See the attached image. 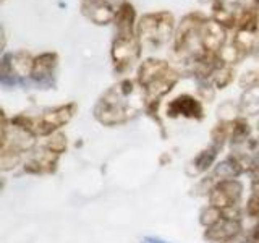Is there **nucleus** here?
<instances>
[{
    "mask_svg": "<svg viewBox=\"0 0 259 243\" xmlns=\"http://www.w3.org/2000/svg\"><path fill=\"white\" fill-rule=\"evenodd\" d=\"M144 91L132 79L112 86L94 107V117L104 125H120L138 115L144 105Z\"/></svg>",
    "mask_w": 259,
    "mask_h": 243,
    "instance_id": "f257e3e1",
    "label": "nucleus"
},
{
    "mask_svg": "<svg viewBox=\"0 0 259 243\" xmlns=\"http://www.w3.org/2000/svg\"><path fill=\"white\" fill-rule=\"evenodd\" d=\"M136 12L132 4H125L117 13L113 24H115V36L112 40V62L117 71L123 73L130 70L138 62L141 55V40L135 32Z\"/></svg>",
    "mask_w": 259,
    "mask_h": 243,
    "instance_id": "f03ea898",
    "label": "nucleus"
},
{
    "mask_svg": "<svg viewBox=\"0 0 259 243\" xmlns=\"http://www.w3.org/2000/svg\"><path fill=\"white\" fill-rule=\"evenodd\" d=\"M180 73L172 65L159 59H148L138 68V83L148 97V101L154 102L159 97L165 96L177 85Z\"/></svg>",
    "mask_w": 259,
    "mask_h": 243,
    "instance_id": "7ed1b4c3",
    "label": "nucleus"
},
{
    "mask_svg": "<svg viewBox=\"0 0 259 243\" xmlns=\"http://www.w3.org/2000/svg\"><path fill=\"white\" fill-rule=\"evenodd\" d=\"M175 29V18L167 10L146 13L136 24L138 37L141 40V46L146 49L162 47L165 43H168Z\"/></svg>",
    "mask_w": 259,
    "mask_h": 243,
    "instance_id": "20e7f679",
    "label": "nucleus"
},
{
    "mask_svg": "<svg viewBox=\"0 0 259 243\" xmlns=\"http://www.w3.org/2000/svg\"><path fill=\"white\" fill-rule=\"evenodd\" d=\"M212 15L225 29H237L259 16V0H215Z\"/></svg>",
    "mask_w": 259,
    "mask_h": 243,
    "instance_id": "39448f33",
    "label": "nucleus"
},
{
    "mask_svg": "<svg viewBox=\"0 0 259 243\" xmlns=\"http://www.w3.org/2000/svg\"><path fill=\"white\" fill-rule=\"evenodd\" d=\"M34 59L26 51H18L15 54H5L2 59V85L15 86L21 83L24 76L31 75Z\"/></svg>",
    "mask_w": 259,
    "mask_h": 243,
    "instance_id": "423d86ee",
    "label": "nucleus"
},
{
    "mask_svg": "<svg viewBox=\"0 0 259 243\" xmlns=\"http://www.w3.org/2000/svg\"><path fill=\"white\" fill-rule=\"evenodd\" d=\"M125 4L126 0H81V13L97 26H105L115 20Z\"/></svg>",
    "mask_w": 259,
    "mask_h": 243,
    "instance_id": "0eeeda50",
    "label": "nucleus"
},
{
    "mask_svg": "<svg viewBox=\"0 0 259 243\" xmlns=\"http://www.w3.org/2000/svg\"><path fill=\"white\" fill-rule=\"evenodd\" d=\"M75 109H76L75 104H67V105H60L57 109L47 110L36 124L32 122V132H36L39 135H51L55 128L67 124L73 117V113H75Z\"/></svg>",
    "mask_w": 259,
    "mask_h": 243,
    "instance_id": "6e6552de",
    "label": "nucleus"
},
{
    "mask_svg": "<svg viewBox=\"0 0 259 243\" xmlns=\"http://www.w3.org/2000/svg\"><path fill=\"white\" fill-rule=\"evenodd\" d=\"M232 44L238 49L241 55L259 51V16L243 23L241 26L235 29Z\"/></svg>",
    "mask_w": 259,
    "mask_h": 243,
    "instance_id": "1a4fd4ad",
    "label": "nucleus"
},
{
    "mask_svg": "<svg viewBox=\"0 0 259 243\" xmlns=\"http://www.w3.org/2000/svg\"><path fill=\"white\" fill-rule=\"evenodd\" d=\"M57 60H59V57H57L55 52H44V54L34 57L31 78L34 79L37 85L46 86V89H47L52 85V75L57 67Z\"/></svg>",
    "mask_w": 259,
    "mask_h": 243,
    "instance_id": "9d476101",
    "label": "nucleus"
},
{
    "mask_svg": "<svg viewBox=\"0 0 259 243\" xmlns=\"http://www.w3.org/2000/svg\"><path fill=\"white\" fill-rule=\"evenodd\" d=\"M167 115L170 117H186V118H202V105L198 99L190 94L178 96L168 104Z\"/></svg>",
    "mask_w": 259,
    "mask_h": 243,
    "instance_id": "9b49d317",
    "label": "nucleus"
},
{
    "mask_svg": "<svg viewBox=\"0 0 259 243\" xmlns=\"http://www.w3.org/2000/svg\"><path fill=\"white\" fill-rule=\"evenodd\" d=\"M241 194V185L235 180H225L210 194V202L215 208H227L233 206V202H237Z\"/></svg>",
    "mask_w": 259,
    "mask_h": 243,
    "instance_id": "f8f14e48",
    "label": "nucleus"
},
{
    "mask_svg": "<svg viewBox=\"0 0 259 243\" xmlns=\"http://www.w3.org/2000/svg\"><path fill=\"white\" fill-rule=\"evenodd\" d=\"M240 230V224L233 219H221L215 225L209 227V238L212 240H221V241H227L233 238L235 235Z\"/></svg>",
    "mask_w": 259,
    "mask_h": 243,
    "instance_id": "ddd939ff",
    "label": "nucleus"
},
{
    "mask_svg": "<svg viewBox=\"0 0 259 243\" xmlns=\"http://www.w3.org/2000/svg\"><path fill=\"white\" fill-rule=\"evenodd\" d=\"M240 109L243 113H248V115H256V113H259V88L248 89L245 96L241 97Z\"/></svg>",
    "mask_w": 259,
    "mask_h": 243,
    "instance_id": "4468645a",
    "label": "nucleus"
},
{
    "mask_svg": "<svg viewBox=\"0 0 259 243\" xmlns=\"http://www.w3.org/2000/svg\"><path fill=\"white\" fill-rule=\"evenodd\" d=\"M215 156H217V146H214V148H209L206 151H202L199 156L194 159V162H193V166H194V169H196V172H204V170L214 162Z\"/></svg>",
    "mask_w": 259,
    "mask_h": 243,
    "instance_id": "2eb2a0df",
    "label": "nucleus"
},
{
    "mask_svg": "<svg viewBox=\"0 0 259 243\" xmlns=\"http://www.w3.org/2000/svg\"><path fill=\"white\" fill-rule=\"evenodd\" d=\"M241 172L240 166L235 162L233 159L224 160L222 164H219L215 169V175L221 178H229V180H233V177H237Z\"/></svg>",
    "mask_w": 259,
    "mask_h": 243,
    "instance_id": "dca6fc26",
    "label": "nucleus"
},
{
    "mask_svg": "<svg viewBox=\"0 0 259 243\" xmlns=\"http://www.w3.org/2000/svg\"><path fill=\"white\" fill-rule=\"evenodd\" d=\"M49 148H51V151L52 152H60V151H63L65 148H67V138H65L63 135H55L52 140H51V143H49Z\"/></svg>",
    "mask_w": 259,
    "mask_h": 243,
    "instance_id": "f3484780",
    "label": "nucleus"
},
{
    "mask_svg": "<svg viewBox=\"0 0 259 243\" xmlns=\"http://www.w3.org/2000/svg\"><path fill=\"white\" fill-rule=\"evenodd\" d=\"M246 209H248V213L251 216H257L259 214V193H254L253 196L249 198Z\"/></svg>",
    "mask_w": 259,
    "mask_h": 243,
    "instance_id": "a211bd4d",
    "label": "nucleus"
},
{
    "mask_svg": "<svg viewBox=\"0 0 259 243\" xmlns=\"http://www.w3.org/2000/svg\"><path fill=\"white\" fill-rule=\"evenodd\" d=\"M141 243H168V241L162 240V238H157V237H144L141 240Z\"/></svg>",
    "mask_w": 259,
    "mask_h": 243,
    "instance_id": "6ab92c4d",
    "label": "nucleus"
},
{
    "mask_svg": "<svg viewBox=\"0 0 259 243\" xmlns=\"http://www.w3.org/2000/svg\"><path fill=\"white\" fill-rule=\"evenodd\" d=\"M2 2H5V0H2Z\"/></svg>",
    "mask_w": 259,
    "mask_h": 243,
    "instance_id": "aec40b11",
    "label": "nucleus"
}]
</instances>
